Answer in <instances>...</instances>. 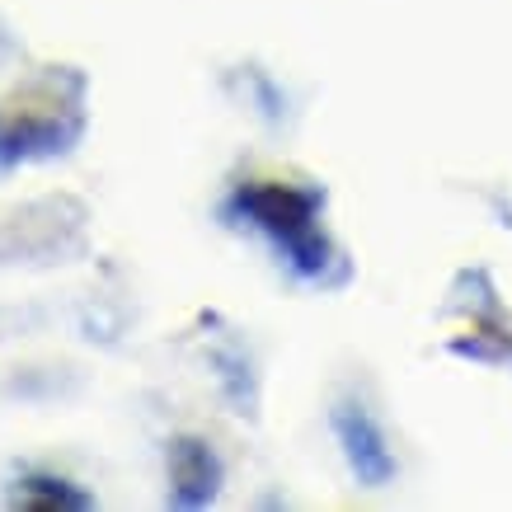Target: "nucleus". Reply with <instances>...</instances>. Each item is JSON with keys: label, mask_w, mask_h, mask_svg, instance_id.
Instances as JSON below:
<instances>
[{"label": "nucleus", "mask_w": 512, "mask_h": 512, "mask_svg": "<svg viewBox=\"0 0 512 512\" xmlns=\"http://www.w3.org/2000/svg\"><path fill=\"white\" fill-rule=\"evenodd\" d=\"M90 80L76 66H43L0 99V174L66 156L85 137Z\"/></svg>", "instance_id": "f257e3e1"}, {"label": "nucleus", "mask_w": 512, "mask_h": 512, "mask_svg": "<svg viewBox=\"0 0 512 512\" xmlns=\"http://www.w3.org/2000/svg\"><path fill=\"white\" fill-rule=\"evenodd\" d=\"M226 212L249 221L259 235L273 240L287 268L311 282H325L329 268L339 264V249L325 235V193L306 184H282V179H249L231 193Z\"/></svg>", "instance_id": "f03ea898"}, {"label": "nucleus", "mask_w": 512, "mask_h": 512, "mask_svg": "<svg viewBox=\"0 0 512 512\" xmlns=\"http://www.w3.org/2000/svg\"><path fill=\"white\" fill-rule=\"evenodd\" d=\"M334 433H339L343 456H348V466H353L357 480L367 484V489L390 484L395 456H390V447H386V433L376 428V419L362 404H339V409H334Z\"/></svg>", "instance_id": "7ed1b4c3"}, {"label": "nucleus", "mask_w": 512, "mask_h": 512, "mask_svg": "<svg viewBox=\"0 0 512 512\" xmlns=\"http://www.w3.org/2000/svg\"><path fill=\"white\" fill-rule=\"evenodd\" d=\"M221 461L202 437H179L170 447V503L174 508H202L217 498Z\"/></svg>", "instance_id": "20e7f679"}, {"label": "nucleus", "mask_w": 512, "mask_h": 512, "mask_svg": "<svg viewBox=\"0 0 512 512\" xmlns=\"http://www.w3.org/2000/svg\"><path fill=\"white\" fill-rule=\"evenodd\" d=\"M5 503H10V508H43V512L94 508V498L85 494V489H76L71 480H62V475H24V480H15V489H10Z\"/></svg>", "instance_id": "39448f33"}, {"label": "nucleus", "mask_w": 512, "mask_h": 512, "mask_svg": "<svg viewBox=\"0 0 512 512\" xmlns=\"http://www.w3.org/2000/svg\"><path fill=\"white\" fill-rule=\"evenodd\" d=\"M508 353H512V348H508Z\"/></svg>", "instance_id": "423d86ee"}]
</instances>
